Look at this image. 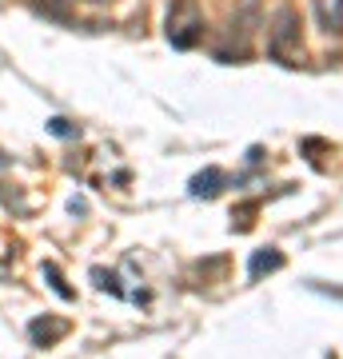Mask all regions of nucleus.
<instances>
[{"label":"nucleus","instance_id":"obj_4","mask_svg":"<svg viewBox=\"0 0 343 359\" xmlns=\"http://www.w3.org/2000/svg\"><path fill=\"white\" fill-rule=\"evenodd\" d=\"M28 335H32L36 344L52 347L56 339H64V335H68V323H64V320H48V316H44V320H32V327H28Z\"/></svg>","mask_w":343,"mask_h":359},{"label":"nucleus","instance_id":"obj_2","mask_svg":"<svg viewBox=\"0 0 343 359\" xmlns=\"http://www.w3.org/2000/svg\"><path fill=\"white\" fill-rule=\"evenodd\" d=\"M267 52H271L280 65H295V56H300V16H295L292 8H283V13L276 16Z\"/></svg>","mask_w":343,"mask_h":359},{"label":"nucleus","instance_id":"obj_3","mask_svg":"<svg viewBox=\"0 0 343 359\" xmlns=\"http://www.w3.org/2000/svg\"><path fill=\"white\" fill-rule=\"evenodd\" d=\"M316 16L328 36H339L343 32V0H316Z\"/></svg>","mask_w":343,"mask_h":359},{"label":"nucleus","instance_id":"obj_5","mask_svg":"<svg viewBox=\"0 0 343 359\" xmlns=\"http://www.w3.org/2000/svg\"><path fill=\"white\" fill-rule=\"evenodd\" d=\"M280 268H283V256L276 252V248H264V252H255V256H252L248 276H252V280H260L264 271H280Z\"/></svg>","mask_w":343,"mask_h":359},{"label":"nucleus","instance_id":"obj_9","mask_svg":"<svg viewBox=\"0 0 343 359\" xmlns=\"http://www.w3.org/2000/svg\"><path fill=\"white\" fill-rule=\"evenodd\" d=\"M52 132H56V136H76V128H72L68 120H52Z\"/></svg>","mask_w":343,"mask_h":359},{"label":"nucleus","instance_id":"obj_7","mask_svg":"<svg viewBox=\"0 0 343 359\" xmlns=\"http://www.w3.org/2000/svg\"><path fill=\"white\" fill-rule=\"evenodd\" d=\"M44 271H48V280H52V287H56V292H60L64 299H72V287H68V283L60 280V271H56V264H48V268H44Z\"/></svg>","mask_w":343,"mask_h":359},{"label":"nucleus","instance_id":"obj_10","mask_svg":"<svg viewBox=\"0 0 343 359\" xmlns=\"http://www.w3.org/2000/svg\"><path fill=\"white\" fill-rule=\"evenodd\" d=\"M84 4H112V0H84Z\"/></svg>","mask_w":343,"mask_h":359},{"label":"nucleus","instance_id":"obj_8","mask_svg":"<svg viewBox=\"0 0 343 359\" xmlns=\"http://www.w3.org/2000/svg\"><path fill=\"white\" fill-rule=\"evenodd\" d=\"M40 13H52V16H68V8H64V0H36Z\"/></svg>","mask_w":343,"mask_h":359},{"label":"nucleus","instance_id":"obj_1","mask_svg":"<svg viewBox=\"0 0 343 359\" xmlns=\"http://www.w3.org/2000/svg\"><path fill=\"white\" fill-rule=\"evenodd\" d=\"M164 36H168L172 48H191V44L203 36V16L191 0H172L168 20H164Z\"/></svg>","mask_w":343,"mask_h":359},{"label":"nucleus","instance_id":"obj_6","mask_svg":"<svg viewBox=\"0 0 343 359\" xmlns=\"http://www.w3.org/2000/svg\"><path fill=\"white\" fill-rule=\"evenodd\" d=\"M220 184H224V172L220 168H208V172H200V176L191 180V196H216Z\"/></svg>","mask_w":343,"mask_h":359}]
</instances>
